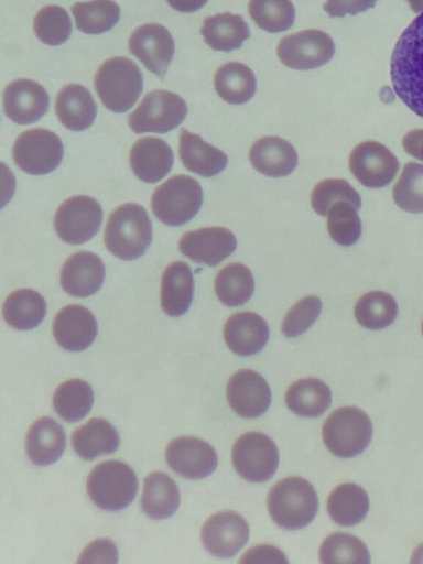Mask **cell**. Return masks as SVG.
<instances>
[{
  "instance_id": "f35d334b",
  "label": "cell",
  "mask_w": 423,
  "mask_h": 564,
  "mask_svg": "<svg viewBox=\"0 0 423 564\" xmlns=\"http://www.w3.org/2000/svg\"><path fill=\"white\" fill-rule=\"evenodd\" d=\"M357 322L368 329H382L391 325L398 315L394 297L383 291H371L359 297L355 305Z\"/></svg>"
},
{
  "instance_id": "e575fe53",
  "label": "cell",
  "mask_w": 423,
  "mask_h": 564,
  "mask_svg": "<svg viewBox=\"0 0 423 564\" xmlns=\"http://www.w3.org/2000/svg\"><path fill=\"white\" fill-rule=\"evenodd\" d=\"M369 497L364 488L347 482L336 487L328 496L327 511L339 525L351 527L368 513Z\"/></svg>"
},
{
  "instance_id": "8d00e7d4",
  "label": "cell",
  "mask_w": 423,
  "mask_h": 564,
  "mask_svg": "<svg viewBox=\"0 0 423 564\" xmlns=\"http://www.w3.org/2000/svg\"><path fill=\"white\" fill-rule=\"evenodd\" d=\"M215 291L218 300L226 306H239L247 303L254 291V279L242 263H230L216 275Z\"/></svg>"
},
{
  "instance_id": "4dcf8cb0",
  "label": "cell",
  "mask_w": 423,
  "mask_h": 564,
  "mask_svg": "<svg viewBox=\"0 0 423 564\" xmlns=\"http://www.w3.org/2000/svg\"><path fill=\"white\" fill-rule=\"evenodd\" d=\"M200 34L213 50L230 52L242 45L250 36V31L241 15L224 12L207 17L200 28Z\"/></svg>"
},
{
  "instance_id": "484cf974",
  "label": "cell",
  "mask_w": 423,
  "mask_h": 564,
  "mask_svg": "<svg viewBox=\"0 0 423 564\" xmlns=\"http://www.w3.org/2000/svg\"><path fill=\"white\" fill-rule=\"evenodd\" d=\"M55 112L68 130L84 131L94 123L97 105L87 88L79 84H68L56 96Z\"/></svg>"
},
{
  "instance_id": "f6af8a7d",
  "label": "cell",
  "mask_w": 423,
  "mask_h": 564,
  "mask_svg": "<svg viewBox=\"0 0 423 564\" xmlns=\"http://www.w3.org/2000/svg\"><path fill=\"white\" fill-rule=\"evenodd\" d=\"M347 202L357 210L361 207V198L354 187L341 178H327L315 185L311 203L321 216H326L329 208L337 202Z\"/></svg>"
},
{
  "instance_id": "30bf717a",
  "label": "cell",
  "mask_w": 423,
  "mask_h": 564,
  "mask_svg": "<svg viewBox=\"0 0 423 564\" xmlns=\"http://www.w3.org/2000/svg\"><path fill=\"white\" fill-rule=\"evenodd\" d=\"M63 155L64 147L59 137L42 128L22 132L12 147L15 164L33 175L53 172L61 164Z\"/></svg>"
},
{
  "instance_id": "816d5d0a",
  "label": "cell",
  "mask_w": 423,
  "mask_h": 564,
  "mask_svg": "<svg viewBox=\"0 0 423 564\" xmlns=\"http://www.w3.org/2000/svg\"><path fill=\"white\" fill-rule=\"evenodd\" d=\"M175 10L184 13H192L205 6L208 0H166Z\"/></svg>"
},
{
  "instance_id": "ee69618b",
  "label": "cell",
  "mask_w": 423,
  "mask_h": 564,
  "mask_svg": "<svg viewBox=\"0 0 423 564\" xmlns=\"http://www.w3.org/2000/svg\"><path fill=\"white\" fill-rule=\"evenodd\" d=\"M326 216L328 234L336 243L351 246L357 242L361 235V220L351 204L337 202Z\"/></svg>"
},
{
  "instance_id": "1f68e13d",
  "label": "cell",
  "mask_w": 423,
  "mask_h": 564,
  "mask_svg": "<svg viewBox=\"0 0 423 564\" xmlns=\"http://www.w3.org/2000/svg\"><path fill=\"white\" fill-rule=\"evenodd\" d=\"M46 314L44 297L32 289H19L11 292L2 306L7 324L19 330L35 328Z\"/></svg>"
},
{
  "instance_id": "b9f144b4",
  "label": "cell",
  "mask_w": 423,
  "mask_h": 564,
  "mask_svg": "<svg viewBox=\"0 0 423 564\" xmlns=\"http://www.w3.org/2000/svg\"><path fill=\"white\" fill-rule=\"evenodd\" d=\"M33 30L44 44L57 46L65 43L72 33L68 12L56 4L42 8L33 19Z\"/></svg>"
},
{
  "instance_id": "11a10c76",
  "label": "cell",
  "mask_w": 423,
  "mask_h": 564,
  "mask_svg": "<svg viewBox=\"0 0 423 564\" xmlns=\"http://www.w3.org/2000/svg\"><path fill=\"white\" fill-rule=\"evenodd\" d=\"M422 334H423V322H422Z\"/></svg>"
},
{
  "instance_id": "5b68a950",
  "label": "cell",
  "mask_w": 423,
  "mask_h": 564,
  "mask_svg": "<svg viewBox=\"0 0 423 564\" xmlns=\"http://www.w3.org/2000/svg\"><path fill=\"white\" fill-rule=\"evenodd\" d=\"M138 485V477L129 465L120 460H106L93 468L86 489L98 508L119 511L132 502Z\"/></svg>"
},
{
  "instance_id": "681fc988",
  "label": "cell",
  "mask_w": 423,
  "mask_h": 564,
  "mask_svg": "<svg viewBox=\"0 0 423 564\" xmlns=\"http://www.w3.org/2000/svg\"><path fill=\"white\" fill-rule=\"evenodd\" d=\"M242 562H284L288 563L284 554L272 545H258L245 553Z\"/></svg>"
},
{
  "instance_id": "7402d4cb",
  "label": "cell",
  "mask_w": 423,
  "mask_h": 564,
  "mask_svg": "<svg viewBox=\"0 0 423 564\" xmlns=\"http://www.w3.org/2000/svg\"><path fill=\"white\" fill-rule=\"evenodd\" d=\"M173 151L162 139L143 137L137 140L129 154L133 174L145 183H156L165 177L173 166Z\"/></svg>"
},
{
  "instance_id": "e0dca14e",
  "label": "cell",
  "mask_w": 423,
  "mask_h": 564,
  "mask_svg": "<svg viewBox=\"0 0 423 564\" xmlns=\"http://www.w3.org/2000/svg\"><path fill=\"white\" fill-rule=\"evenodd\" d=\"M237 248L235 235L224 227H205L184 234L178 249L188 259L209 267L217 265Z\"/></svg>"
},
{
  "instance_id": "8992f818",
  "label": "cell",
  "mask_w": 423,
  "mask_h": 564,
  "mask_svg": "<svg viewBox=\"0 0 423 564\" xmlns=\"http://www.w3.org/2000/svg\"><path fill=\"white\" fill-rule=\"evenodd\" d=\"M203 188L188 175H175L159 185L151 196L154 216L167 226L188 223L200 209Z\"/></svg>"
},
{
  "instance_id": "603a6c76",
  "label": "cell",
  "mask_w": 423,
  "mask_h": 564,
  "mask_svg": "<svg viewBox=\"0 0 423 564\" xmlns=\"http://www.w3.org/2000/svg\"><path fill=\"white\" fill-rule=\"evenodd\" d=\"M269 336L268 323L253 312L235 313L224 326L226 345L239 356L259 352L268 343Z\"/></svg>"
},
{
  "instance_id": "9a60e30c",
  "label": "cell",
  "mask_w": 423,
  "mask_h": 564,
  "mask_svg": "<svg viewBox=\"0 0 423 564\" xmlns=\"http://www.w3.org/2000/svg\"><path fill=\"white\" fill-rule=\"evenodd\" d=\"M165 459L175 474L188 479L209 476L218 464L214 447L193 436H180L172 440L165 448Z\"/></svg>"
},
{
  "instance_id": "52a82bcc",
  "label": "cell",
  "mask_w": 423,
  "mask_h": 564,
  "mask_svg": "<svg viewBox=\"0 0 423 564\" xmlns=\"http://www.w3.org/2000/svg\"><path fill=\"white\" fill-rule=\"evenodd\" d=\"M323 441L334 455L350 458L362 453L372 437L369 416L356 406L335 410L324 422Z\"/></svg>"
},
{
  "instance_id": "7dc6e473",
  "label": "cell",
  "mask_w": 423,
  "mask_h": 564,
  "mask_svg": "<svg viewBox=\"0 0 423 564\" xmlns=\"http://www.w3.org/2000/svg\"><path fill=\"white\" fill-rule=\"evenodd\" d=\"M118 550L108 539H98L89 543L80 553L77 563H117Z\"/></svg>"
},
{
  "instance_id": "60d3db41",
  "label": "cell",
  "mask_w": 423,
  "mask_h": 564,
  "mask_svg": "<svg viewBox=\"0 0 423 564\" xmlns=\"http://www.w3.org/2000/svg\"><path fill=\"white\" fill-rule=\"evenodd\" d=\"M322 563H361L370 562V554L366 544L348 533H333L328 535L319 547Z\"/></svg>"
},
{
  "instance_id": "83f0119b",
  "label": "cell",
  "mask_w": 423,
  "mask_h": 564,
  "mask_svg": "<svg viewBox=\"0 0 423 564\" xmlns=\"http://www.w3.org/2000/svg\"><path fill=\"white\" fill-rule=\"evenodd\" d=\"M194 295V276L191 267L183 261L169 264L161 281V306L169 316L185 314Z\"/></svg>"
},
{
  "instance_id": "f1b7e54d",
  "label": "cell",
  "mask_w": 423,
  "mask_h": 564,
  "mask_svg": "<svg viewBox=\"0 0 423 564\" xmlns=\"http://www.w3.org/2000/svg\"><path fill=\"white\" fill-rule=\"evenodd\" d=\"M181 495L176 482L166 474L153 471L143 482L141 507L153 520L172 517L180 507Z\"/></svg>"
},
{
  "instance_id": "f5cc1de1",
  "label": "cell",
  "mask_w": 423,
  "mask_h": 564,
  "mask_svg": "<svg viewBox=\"0 0 423 564\" xmlns=\"http://www.w3.org/2000/svg\"><path fill=\"white\" fill-rule=\"evenodd\" d=\"M423 562V543L417 546V549L413 552L411 563H422Z\"/></svg>"
},
{
  "instance_id": "9c48e42d",
  "label": "cell",
  "mask_w": 423,
  "mask_h": 564,
  "mask_svg": "<svg viewBox=\"0 0 423 564\" xmlns=\"http://www.w3.org/2000/svg\"><path fill=\"white\" fill-rule=\"evenodd\" d=\"M231 460L236 471L250 482L269 480L279 466L275 443L260 432H247L232 445Z\"/></svg>"
},
{
  "instance_id": "ab89813d",
  "label": "cell",
  "mask_w": 423,
  "mask_h": 564,
  "mask_svg": "<svg viewBox=\"0 0 423 564\" xmlns=\"http://www.w3.org/2000/svg\"><path fill=\"white\" fill-rule=\"evenodd\" d=\"M248 11L253 22L270 33L286 31L295 20L291 0H250Z\"/></svg>"
},
{
  "instance_id": "ffe728a7",
  "label": "cell",
  "mask_w": 423,
  "mask_h": 564,
  "mask_svg": "<svg viewBox=\"0 0 423 564\" xmlns=\"http://www.w3.org/2000/svg\"><path fill=\"white\" fill-rule=\"evenodd\" d=\"M105 275L106 269L100 257L90 251H78L64 262L59 283L67 294L86 297L101 288Z\"/></svg>"
},
{
  "instance_id": "db71d44e",
  "label": "cell",
  "mask_w": 423,
  "mask_h": 564,
  "mask_svg": "<svg viewBox=\"0 0 423 564\" xmlns=\"http://www.w3.org/2000/svg\"><path fill=\"white\" fill-rule=\"evenodd\" d=\"M409 1V4H410V8L419 13V12H423V0H408Z\"/></svg>"
},
{
  "instance_id": "7c38bea8",
  "label": "cell",
  "mask_w": 423,
  "mask_h": 564,
  "mask_svg": "<svg viewBox=\"0 0 423 564\" xmlns=\"http://www.w3.org/2000/svg\"><path fill=\"white\" fill-rule=\"evenodd\" d=\"M276 54L283 65L292 69H314L328 63L335 54L333 39L322 30L306 29L283 36Z\"/></svg>"
},
{
  "instance_id": "ac0fdd59",
  "label": "cell",
  "mask_w": 423,
  "mask_h": 564,
  "mask_svg": "<svg viewBox=\"0 0 423 564\" xmlns=\"http://www.w3.org/2000/svg\"><path fill=\"white\" fill-rule=\"evenodd\" d=\"M227 401L241 417L253 419L262 415L271 403V389L258 372L241 369L227 383Z\"/></svg>"
},
{
  "instance_id": "3957f363",
  "label": "cell",
  "mask_w": 423,
  "mask_h": 564,
  "mask_svg": "<svg viewBox=\"0 0 423 564\" xmlns=\"http://www.w3.org/2000/svg\"><path fill=\"white\" fill-rule=\"evenodd\" d=\"M317 509L314 487L297 476L278 481L268 495V511L275 524L285 530L306 527L315 518Z\"/></svg>"
},
{
  "instance_id": "7a4b0ae2",
  "label": "cell",
  "mask_w": 423,
  "mask_h": 564,
  "mask_svg": "<svg viewBox=\"0 0 423 564\" xmlns=\"http://www.w3.org/2000/svg\"><path fill=\"white\" fill-rule=\"evenodd\" d=\"M104 240L108 251L121 260L143 256L152 241V224L144 207L135 203L118 206L107 220Z\"/></svg>"
},
{
  "instance_id": "7bdbcfd3",
  "label": "cell",
  "mask_w": 423,
  "mask_h": 564,
  "mask_svg": "<svg viewBox=\"0 0 423 564\" xmlns=\"http://www.w3.org/2000/svg\"><path fill=\"white\" fill-rule=\"evenodd\" d=\"M394 203L408 213H423V164L409 162L393 186Z\"/></svg>"
},
{
  "instance_id": "2e32d148",
  "label": "cell",
  "mask_w": 423,
  "mask_h": 564,
  "mask_svg": "<svg viewBox=\"0 0 423 564\" xmlns=\"http://www.w3.org/2000/svg\"><path fill=\"white\" fill-rule=\"evenodd\" d=\"M249 525L234 511H220L210 516L202 527L203 546L214 556L229 558L247 543Z\"/></svg>"
},
{
  "instance_id": "bcb514c9",
  "label": "cell",
  "mask_w": 423,
  "mask_h": 564,
  "mask_svg": "<svg viewBox=\"0 0 423 564\" xmlns=\"http://www.w3.org/2000/svg\"><path fill=\"white\" fill-rule=\"evenodd\" d=\"M322 311V301L308 295L296 302L282 321L281 329L286 337H296L305 333L317 319Z\"/></svg>"
},
{
  "instance_id": "8fae6325",
  "label": "cell",
  "mask_w": 423,
  "mask_h": 564,
  "mask_svg": "<svg viewBox=\"0 0 423 564\" xmlns=\"http://www.w3.org/2000/svg\"><path fill=\"white\" fill-rule=\"evenodd\" d=\"M102 218V208L95 198L75 195L64 200L57 208L54 229L64 242L80 245L98 232Z\"/></svg>"
},
{
  "instance_id": "f907efd6",
  "label": "cell",
  "mask_w": 423,
  "mask_h": 564,
  "mask_svg": "<svg viewBox=\"0 0 423 564\" xmlns=\"http://www.w3.org/2000/svg\"><path fill=\"white\" fill-rule=\"evenodd\" d=\"M402 145L406 153L423 161V129L409 131L402 139Z\"/></svg>"
},
{
  "instance_id": "d6986e66",
  "label": "cell",
  "mask_w": 423,
  "mask_h": 564,
  "mask_svg": "<svg viewBox=\"0 0 423 564\" xmlns=\"http://www.w3.org/2000/svg\"><path fill=\"white\" fill-rule=\"evenodd\" d=\"M3 111L18 124H30L40 120L48 110L50 97L39 83L19 78L3 90Z\"/></svg>"
},
{
  "instance_id": "cb8c5ba5",
  "label": "cell",
  "mask_w": 423,
  "mask_h": 564,
  "mask_svg": "<svg viewBox=\"0 0 423 564\" xmlns=\"http://www.w3.org/2000/svg\"><path fill=\"white\" fill-rule=\"evenodd\" d=\"M249 160L258 172L270 177L291 174L299 162L294 147L280 137L258 139L251 145Z\"/></svg>"
},
{
  "instance_id": "74e56055",
  "label": "cell",
  "mask_w": 423,
  "mask_h": 564,
  "mask_svg": "<svg viewBox=\"0 0 423 564\" xmlns=\"http://www.w3.org/2000/svg\"><path fill=\"white\" fill-rule=\"evenodd\" d=\"M77 29L86 34L111 30L120 19V7L112 0L76 2L72 7Z\"/></svg>"
},
{
  "instance_id": "5bb4252c",
  "label": "cell",
  "mask_w": 423,
  "mask_h": 564,
  "mask_svg": "<svg viewBox=\"0 0 423 564\" xmlns=\"http://www.w3.org/2000/svg\"><path fill=\"white\" fill-rule=\"evenodd\" d=\"M128 47L147 69L163 79L172 62L175 44L165 26L145 23L130 35Z\"/></svg>"
},
{
  "instance_id": "6da1fadb",
  "label": "cell",
  "mask_w": 423,
  "mask_h": 564,
  "mask_svg": "<svg viewBox=\"0 0 423 564\" xmlns=\"http://www.w3.org/2000/svg\"><path fill=\"white\" fill-rule=\"evenodd\" d=\"M390 76L398 97L423 118V13L400 35L391 55Z\"/></svg>"
},
{
  "instance_id": "4fadbf2b",
  "label": "cell",
  "mask_w": 423,
  "mask_h": 564,
  "mask_svg": "<svg viewBox=\"0 0 423 564\" xmlns=\"http://www.w3.org/2000/svg\"><path fill=\"white\" fill-rule=\"evenodd\" d=\"M399 161L382 143L365 141L350 153L349 169L366 187L380 188L390 184L399 170Z\"/></svg>"
},
{
  "instance_id": "d4e9b609",
  "label": "cell",
  "mask_w": 423,
  "mask_h": 564,
  "mask_svg": "<svg viewBox=\"0 0 423 564\" xmlns=\"http://www.w3.org/2000/svg\"><path fill=\"white\" fill-rule=\"evenodd\" d=\"M65 448V432L52 417L42 416L29 427L25 451L33 464L39 466L51 465L58 460Z\"/></svg>"
},
{
  "instance_id": "277c9868",
  "label": "cell",
  "mask_w": 423,
  "mask_h": 564,
  "mask_svg": "<svg viewBox=\"0 0 423 564\" xmlns=\"http://www.w3.org/2000/svg\"><path fill=\"white\" fill-rule=\"evenodd\" d=\"M95 89L107 109L118 113L126 112L142 93L141 70L128 57H111L98 67L95 74Z\"/></svg>"
},
{
  "instance_id": "d6a6232c",
  "label": "cell",
  "mask_w": 423,
  "mask_h": 564,
  "mask_svg": "<svg viewBox=\"0 0 423 564\" xmlns=\"http://www.w3.org/2000/svg\"><path fill=\"white\" fill-rule=\"evenodd\" d=\"M330 402V389L316 378L300 379L293 382L285 392L288 408L303 417H315L323 414Z\"/></svg>"
},
{
  "instance_id": "f546056e",
  "label": "cell",
  "mask_w": 423,
  "mask_h": 564,
  "mask_svg": "<svg viewBox=\"0 0 423 564\" xmlns=\"http://www.w3.org/2000/svg\"><path fill=\"white\" fill-rule=\"evenodd\" d=\"M72 445L80 458L91 460L99 455L116 452L120 445V437L108 421L94 417L74 431Z\"/></svg>"
},
{
  "instance_id": "836d02e7",
  "label": "cell",
  "mask_w": 423,
  "mask_h": 564,
  "mask_svg": "<svg viewBox=\"0 0 423 564\" xmlns=\"http://www.w3.org/2000/svg\"><path fill=\"white\" fill-rule=\"evenodd\" d=\"M214 86L223 100L241 105L252 98L257 82L250 67L239 62H229L216 70Z\"/></svg>"
},
{
  "instance_id": "4316f807",
  "label": "cell",
  "mask_w": 423,
  "mask_h": 564,
  "mask_svg": "<svg viewBox=\"0 0 423 564\" xmlns=\"http://www.w3.org/2000/svg\"><path fill=\"white\" fill-rule=\"evenodd\" d=\"M178 153L184 166L200 176L212 177L225 170L228 158L224 151L205 142L186 129L180 132Z\"/></svg>"
},
{
  "instance_id": "c3c4849f",
  "label": "cell",
  "mask_w": 423,
  "mask_h": 564,
  "mask_svg": "<svg viewBox=\"0 0 423 564\" xmlns=\"http://www.w3.org/2000/svg\"><path fill=\"white\" fill-rule=\"evenodd\" d=\"M378 0H326L323 9L330 18L358 14L371 9Z\"/></svg>"
},
{
  "instance_id": "d590c367",
  "label": "cell",
  "mask_w": 423,
  "mask_h": 564,
  "mask_svg": "<svg viewBox=\"0 0 423 564\" xmlns=\"http://www.w3.org/2000/svg\"><path fill=\"white\" fill-rule=\"evenodd\" d=\"M94 391L90 384L80 379L61 383L53 394L55 412L67 422H78L90 411Z\"/></svg>"
},
{
  "instance_id": "44dd1931",
  "label": "cell",
  "mask_w": 423,
  "mask_h": 564,
  "mask_svg": "<svg viewBox=\"0 0 423 564\" xmlns=\"http://www.w3.org/2000/svg\"><path fill=\"white\" fill-rule=\"evenodd\" d=\"M98 332L94 314L85 306L72 304L63 307L53 322L56 343L69 351H82L95 340Z\"/></svg>"
},
{
  "instance_id": "ba28073f",
  "label": "cell",
  "mask_w": 423,
  "mask_h": 564,
  "mask_svg": "<svg viewBox=\"0 0 423 564\" xmlns=\"http://www.w3.org/2000/svg\"><path fill=\"white\" fill-rule=\"evenodd\" d=\"M187 115L185 100L165 89L148 93L140 105L128 116L134 133H166L178 127Z\"/></svg>"
}]
</instances>
